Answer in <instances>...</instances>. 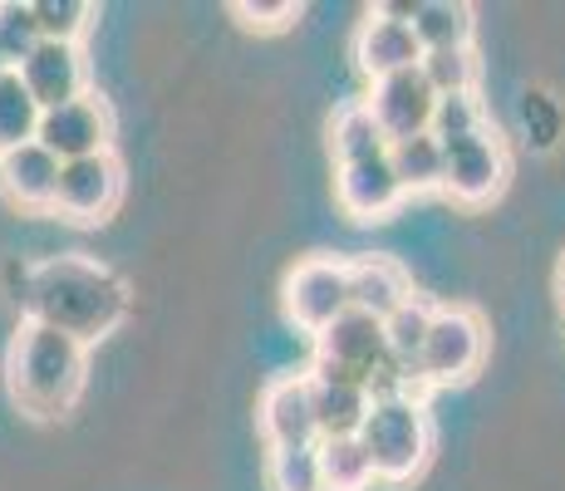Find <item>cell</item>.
I'll return each mask as SVG.
<instances>
[{
  "mask_svg": "<svg viewBox=\"0 0 565 491\" xmlns=\"http://www.w3.org/2000/svg\"><path fill=\"white\" fill-rule=\"evenodd\" d=\"M54 182H60V158H50L40 143L0 152V192L25 212H54Z\"/></svg>",
  "mask_w": 565,
  "mask_h": 491,
  "instance_id": "13",
  "label": "cell"
},
{
  "mask_svg": "<svg viewBox=\"0 0 565 491\" xmlns=\"http://www.w3.org/2000/svg\"><path fill=\"white\" fill-rule=\"evenodd\" d=\"M487 128V108L482 98H477V89L467 94H443L438 104H433V124L428 134L438 138V143H458V138H472Z\"/></svg>",
  "mask_w": 565,
  "mask_h": 491,
  "instance_id": "24",
  "label": "cell"
},
{
  "mask_svg": "<svg viewBox=\"0 0 565 491\" xmlns=\"http://www.w3.org/2000/svg\"><path fill=\"white\" fill-rule=\"evenodd\" d=\"M413 10H418V0H384V6H379L374 15L398 20V25H413Z\"/></svg>",
  "mask_w": 565,
  "mask_h": 491,
  "instance_id": "30",
  "label": "cell"
},
{
  "mask_svg": "<svg viewBox=\"0 0 565 491\" xmlns=\"http://www.w3.org/2000/svg\"><path fill=\"white\" fill-rule=\"evenodd\" d=\"M310 378V374H306ZM310 413H315V438H360L369 393L360 384H330V378H310Z\"/></svg>",
  "mask_w": 565,
  "mask_h": 491,
  "instance_id": "17",
  "label": "cell"
},
{
  "mask_svg": "<svg viewBox=\"0 0 565 491\" xmlns=\"http://www.w3.org/2000/svg\"><path fill=\"white\" fill-rule=\"evenodd\" d=\"M360 442L374 467V482H408L423 472L433 452V423L418 393H398V398H374L364 413Z\"/></svg>",
  "mask_w": 565,
  "mask_h": 491,
  "instance_id": "3",
  "label": "cell"
},
{
  "mask_svg": "<svg viewBox=\"0 0 565 491\" xmlns=\"http://www.w3.org/2000/svg\"><path fill=\"white\" fill-rule=\"evenodd\" d=\"M15 74H20V84H25V94L40 104V114L70 104V98H79V94H89V64H84L79 45L40 40V45L15 64Z\"/></svg>",
  "mask_w": 565,
  "mask_h": 491,
  "instance_id": "10",
  "label": "cell"
},
{
  "mask_svg": "<svg viewBox=\"0 0 565 491\" xmlns=\"http://www.w3.org/2000/svg\"><path fill=\"white\" fill-rule=\"evenodd\" d=\"M30 10H35L40 40H54V45H79L94 20V6H84V0H35Z\"/></svg>",
  "mask_w": 565,
  "mask_h": 491,
  "instance_id": "27",
  "label": "cell"
},
{
  "mask_svg": "<svg viewBox=\"0 0 565 491\" xmlns=\"http://www.w3.org/2000/svg\"><path fill=\"white\" fill-rule=\"evenodd\" d=\"M398 202H404V188H398L394 168H388V152L384 158L354 162V168H340V206L354 222H379Z\"/></svg>",
  "mask_w": 565,
  "mask_h": 491,
  "instance_id": "16",
  "label": "cell"
},
{
  "mask_svg": "<svg viewBox=\"0 0 565 491\" xmlns=\"http://www.w3.org/2000/svg\"><path fill=\"white\" fill-rule=\"evenodd\" d=\"M286 310L310 334H320L324 324L340 320L350 310V270H344V260H330V256L300 260L286 280Z\"/></svg>",
  "mask_w": 565,
  "mask_h": 491,
  "instance_id": "9",
  "label": "cell"
},
{
  "mask_svg": "<svg viewBox=\"0 0 565 491\" xmlns=\"http://www.w3.org/2000/svg\"><path fill=\"white\" fill-rule=\"evenodd\" d=\"M556 295H561V310H565V260H561V280H556Z\"/></svg>",
  "mask_w": 565,
  "mask_h": 491,
  "instance_id": "31",
  "label": "cell"
},
{
  "mask_svg": "<svg viewBox=\"0 0 565 491\" xmlns=\"http://www.w3.org/2000/svg\"><path fill=\"white\" fill-rule=\"evenodd\" d=\"M260 433L270 447H310L315 438V413H310V378L290 374L276 378L260 398Z\"/></svg>",
  "mask_w": 565,
  "mask_h": 491,
  "instance_id": "12",
  "label": "cell"
},
{
  "mask_svg": "<svg viewBox=\"0 0 565 491\" xmlns=\"http://www.w3.org/2000/svg\"><path fill=\"white\" fill-rule=\"evenodd\" d=\"M388 364V349H384V324L374 314L360 310H344L334 324H324L315 334V364L310 378H330V384H369L379 369Z\"/></svg>",
  "mask_w": 565,
  "mask_h": 491,
  "instance_id": "5",
  "label": "cell"
},
{
  "mask_svg": "<svg viewBox=\"0 0 565 491\" xmlns=\"http://www.w3.org/2000/svg\"><path fill=\"white\" fill-rule=\"evenodd\" d=\"M487 359V320L467 305L433 310L428 340L418 349V384H462Z\"/></svg>",
  "mask_w": 565,
  "mask_h": 491,
  "instance_id": "4",
  "label": "cell"
},
{
  "mask_svg": "<svg viewBox=\"0 0 565 491\" xmlns=\"http://www.w3.org/2000/svg\"><path fill=\"white\" fill-rule=\"evenodd\" d=\"M507 172H512V162H507V148L492 128L443 143V192H452L467 206L492 202L507 188Z\"/></svg>",
  "mask_w": 565,
  "mask_h": 491,
  "instance_id": "7",
  "label": "cell"
},
{
  "mask_svg": "<svg viewBox=\"0 0 565 491\" xmlns=\"http://www.w3.org/2000/svg\"><path fill=\"white\" fill-rule=\"evenodd\" d=\"M330 152H334L340 168H354V162L384 158L388 138H384V128L374 124V114H369L364 104H350V108H340L334 124H330Z\"/></svg>",
  "mask_w": 565,
  "mask_h": 491,
  "instance_id": "19",
  "label": "cell"
},
{
  "mask_svg": "<svg viewBox=\"0 0 565 491\" xmlns=\"http://www.w3.org/2000/svg\"><path fill=\"white\" fill-rule=\"evenodd\" d=\"M25 320L35 324H50V330L70 334L89 349L94 340L114 334L118 324L128 320V295L124 276L118 270L99 266V260H84V256H50L30 270L25 280Z\"/></svg>",
  "mask_w": 565,
  "mask_h": 491,
  "instance_id": "1",
  "label": "cell"
},
{
  "mask_svg": "<svg viewBox=\"0 0 565 491\" xmlns=\"http://www.w3.org/2000/svg\"><path fill=\"white\" fill-rule=\"evenodd\" d=\"M35 128H40V104L25 94L20 74L6 70L0 74V152L35 143Z\"/></svg>",
  "mask_w": 565,
  "mask_h": 491,
  "instance_id": "23",
  "label": "cell"
},
{
  "mask_svg": "<svg viewBox=\"0 0 565 491\" xmlns=\"http://www.w3.org/2000/svg\"><path fill=\"white\" fill-rule=\"evenodd\" d=\"M413 40H418V50H472V6H462V0H418V10H413Z\"/></svg>",
  "mask_w": 565,
  "mask_h": 491,
  "instance_id": "18",
  "label": "cell"
},
{
  "mask_svg": "<svg viewBox=\"0 0 565 491\" xmlns=\"http://www.w3.org/2000/svg\"><path fill=\"white\" fill-rule=\"evenodd\" d=\"M40 45V30H35V10L20 6V0H0V60L15 70L30 50Z\"/></svg>",
  "mask_w": 565,
  "mask_h": 491,
  "instance_id": "28",
  "label": "cell"
},
{
  "mask_svg": "<svg viewBox=\"0 0 565 491\" xmlns=\"http://www.w3.org/2000/svg\"><path fill=\"white\" fill-rule=\"evenodd\" d=\"M344 270H350V310L374 314L379 324L413 300V286H408L404 266H394V260H384V256L344 260Z\"/></svg>",
  "mask_w": 565,
  "mask_h": 491,
  "instance_id": "15",
  "label": "cell"
},
{
  "mask_svg": "<svg viewBox=\"0 0 565 491\" xmlns=\"http://www.w3.org/2000/svg\"><path fill=\"white\" fill-rule=\"evenodd\" d=\"M6 374H10V398L20 403V413H30V418H64L84 393L89 349L70 340V334L50 330V324L25 320L20 334L10 340Z\"/></svg>",
  "mask_w": 565,
  "mask_h": 491,
  "instance_id": "2",
  "label": "cell"
},
{
  "mask_svg": "<svg viewBox=\"0 0 565 491\" xmlns=\"http://www.w3.org/2000/svg\"><path fill=\"white\" fill-rule=\"evenodd\" d=\"M418 74L428 79L433 94H467L477 89V54L472 50H428L418 60Z\"/></svg>",
  "mask_w": 565,
  "mask_h": 491,
  "instance_id": "26",
  "label": "cell"
},
{
  "mask_svg": "<svg viewBox=\"0 0 565 491\" xmlns=\"http://www.w3.org/2000/svg\"><path fill=\"white\" fill-rule=\"evenodd\" d=\"M433 104H438V94L428 89V79H423L418 70H404V74H388V79H374V94H369L364 108L374 114V124L384 128L388 143H398V138L428 134Z\"/></svg>",
  "mask_w": 565,
  "mask_h": 491,
  "instance_id": "11",
  "label": "cell"
},
{
  "mask_svg": "<svg viewBox=\"0 0 565 491\" xmlns=\"http://www.w3.org/2000/svg\"><path fill=\"white\" fill-rule=\"evenodd\" d=\"M124 196V162L118 152H94V158L60 162L54 182V212L70 222H104Z\"/></svg>",
  "mask_w": 565,
  "mask_h": 491,
  "instance_id": "8",
  "label": "cell"
},
{
  "mask_svg": "<svg viewBox=\"0 0 565 491\" xmlns=\"http://www.w3.org/2000/svg\"><path fill=\"white\" fill-rule=\"evenodd\" d=\"M315 452H320L324 491H364L374 482V467H369V452L360 438H324L315 442Z\"/></svg>",
  "mask_w": 565,
  "mask_h": 491,
  "instance_id": "22",
  "label": "cell"
},
{
  "mask_svg": "<svg viewBox=\"0 0 565 491\" xmlns=\"http://www.w3.org/2000/svg\"><path fill=\"white\" fill-rule=\"evenodd\" d=\"M35 143L60 162L94 158V152H114V114L99 94H79L60 108H45L35 128Z\"/></svg>",
  "mask_w": 565,
  "mask_h": 491,
  "instance_id": "6",
  "label": "cell"
},
{
  "mask_svg": "<svg viewBox=\"0 0 565 491\" xmlns=\"http://www.w3.org/2000/svg\"><path fill=\"white\" fill-rule=\"evenodd\" d=\"M433 310H438V305H428V300H418V295H413L404 310H394L384 320V349H388V359H394L398 369H408L413 378H418V349H423V340H428Z\"/></svg>",
  "mask_w": 565,
  "mask_h": 491,
  "instance_id": "21",
  "label": "cell"
},
{
  "mask_svg": "<svg viewBox=\"0 0 565 491\" xmlns=\"http://www.w3.org/2000/svg\"><path fill=\"white\" fill-rule=\"evenodd\" d=\"M232 15L246 30H286L300 15L296 0H232Z\"/></svg>",
  "mask_w": 565,
  "mask_h": 491,
  "instance_id": "29",
  "label": "cell"
},
{
  "mask_svg": "<svg viewBox=\"0 0 565 491\" xmlns=\"http://www.w3.org/2000/svg\"><path fill=\"white\" fill-rule=\"evenodd\" d=\"M266 482H270V491H324L315 442L310 447H270Z\"/></svg>",
  "mask_w": 565,
  "mask_h": 491,
  "instance_id": "25",
  "label": "cell"
},
{
  "mask_svg": "<svg viewBox=\"0 0 565 491\" xmlns=\"http://www.w3.org/2000/svg\"><path fill=\"white\" fill-rule=\"evenodd\" d=\"M354 60L369 79H388V74H404V70H418L423 50L413 40L408 25L398 20H384V15H369L354 35Z\"/></svg>",
  "mask_w": 565,
  "mask_h": 491,
  "instance_id": "14",
  "label": "cell"
},
{
  "mask_svg": "<svg viewBox=\"0 0 565 491\" xmlns=\"http://www.w3.org/2000/svg\"><path fill=\"white\" fill-rule=\"evenodd\" d=\"M6 70H10V64H6V60H0V74H6Z\"/></svg>",
  "mask_w": 565,
  "mask_h": 491,
  "instance_id": "32",
  "label": "cell"
},
{
  "mask_svg": "<svg viewBox=\"0 0 565 491\" xmlns=\"http://www.w3.org/2000/svg\"><path fill=\"white\" fill-rule=\"evenodd\" d=\"M388 168H394L404 196L408 192H438L443 188V143L433 134L398 138V143H388Z\"/></svg>",
  "mask_w": 565,
  "mask_h": 491,
  "instance_id": "20",
  "label": "cell"
}]
</instances>
